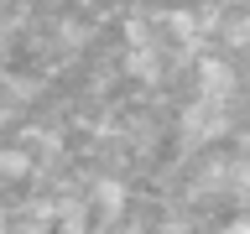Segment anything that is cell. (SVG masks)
I'll use <instances>...</instances> for the list:
<instances>
[{
  "label": "cell",
  "mask_w": 250,
  "mask_h": 234,
  "mask_svg": "<svg viewBox=\"0 0 250 234\" xmlns=\"http://www.w3.org/2000/svg\"><path fill=\"white\" fill-rule=\"evenodd\" d=\"M198 78H203V99H208V104H224V89H229V68H224L219 58H208V62L198 68Z\"/></svg>",
  "instance_id": "1"
},
{
  "label": "cell",
  "mask_w": 250,
  "mask_h": 234,
  "mask_svg": "<svg viewBox=\"0 0 250 234\" xmlns=\"http://www.w3.org/2000/svg\"><path fill=\"white\" fill-rule=\"evenodd\" d=\"M188 130H193V136H208V140H214L219 130H224V104H208V99H203V104L188 115Z\"/></svg>",
  "instance_id": "2"
},
{
  "label": "cell",
  "mask_w": 250,
  "mask_h": 234,
  "mask_svg": "<svg viewBox=\"0 0 250 234\" xmlns=\"http://www.w3.org/2000/svg\"><path fill=\"white\" fill-rule=\"evenodd\" d=\"M229 42L234 47H250V16H240V21L229 26Z\"/></svg>",
  "instance_id": "3"
},
{
  "label": "cell",
  "mask_w": 250,
  "mask_h": 234,
  "mask_svg": "<svg viewBox=\"0 0 250 234\" xmlns=\"http://www.w3.org/2000/svg\"><path fill=\"white\" fill-rule=\"evenodd\" d=\"M219 234H250V214H240V218H229Z\"/></svg>",
  "instance_id": "4"
}]
</instances>
